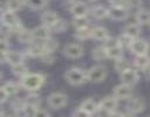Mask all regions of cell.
Returning <instances> with one entry per match:
<instances>
[{"mask_svg":"<svg viewBox=\"0 0 150 117\" xmlns=\"http://www.w3.org/2000/svg\"><path fill=\"white\" fill-rule=\"evenodd\" d=\"M129 68H131V67H130V63H129V61H127V60H124V58H120V60H116V62H115V69H116L117 71H120V73H123V71L128 70Z\"/></svg>","mask_w":150,"mask_h":117,"instance_id":"obj_32","label":"cell"},{"mask_svg":"<svg viewBox=\"0 0 150 117\" xmlns=\"http://www.w3.org/2000/svg\"><path fill=\"white\" fill-rule=\"evenodd\" d=\"M134 63H135L136 67H138L141 69H144L150 64V57L146 54L145 55H138V56L135 57Z\"/></svg>","mask_w":150,"mask_h":117,"instance_id":"obj_26","label":"cell"},{"mask_svg":"<svg viewBox=\"0 0 150 117\" xmlns=\"http://www.w3.org/2000/svg\"><path fill=\"white\" fill-rule=\"evenodd\" d=\"M136 20L138 23H150V12L146 9H141L136 14Z\"/></svg>","mask_w":150,"mask_h":117,"instance_id":"obj_28","label":"cell"},{"mask_svg":"<svg viewBox=\"0 0 150 117\" xmlns=\"http://www.w3.org/2000/svg\"><path fill=\"white\" fill-rule=\"evenodd\" d=\"M142 2V0H128V4L129 6H137Z\"/></svg>","mask_w":150,"mask_h":117,"instance_id":"obj_43","label":"cell"},{"mask_svg":"<svg viewBox=\"0 0 150 117\" xmlns=\"http://www.w3.org/2000/svg\"><path fill=\"white\" fill-rule=\"evenodd\" d=\"M43 46H45V48H46V50H47L48 53H52L54 49L57 48V41H55V40H53V39H48V40L45 41Z\"/></svg>","mask_w":150,"mask_h":117,"instance_id":"obj_37","label":"cell"},{"mask_svg":"<svg viewBox=\"0 0 150 117\" xmlns=\"http://www.w3.org/2000/svg\"><path fill=\"white\" fill-rule=\"evenodd\" d=\"M70 12L74 15V18H80V16H86L88 13V7L84 2L76 1L70 6Z\"/></svg>","mask_w":150,"mask_h":117,"instance_id":"obj_12","label":"cell"},{"mask_svg":"<svg viewBox=\"0 0 150 117\" xmlns=\"http://www.w3.org/2000/svg\"><path fill=\"white\" fill-rule=\"evenodd\" d=\"M0 94H1V99H0V102H1V103H5V102H6V99H7V97H9V96L7 95V92H6L2 88L0 89Z\"/></svg>","mask_w":150,"mask_h":117,"instance_id":"obj_42","label":"cell"},{"mask_svg":"<svg viewBox=\"0 0 150 117\" xmlns=\"http://www.w3.org/2000/svg\"><path fill=\"white\" fill-rule=\"evenodd\" d=\"M45 82V77L38 73H29L21 78L20 85L26 90H38Z\"/></svg>","mask_w":150,"mask_h":117,"instance_id":"obj_1","label":"cell"},{"mask_svg":"<svg viewBox=\"0 0 150 117\" xmlns=\"http://www.w3.org/2000/svg\"><path fill=\"white\" fill-rule=\"evenodd\" d=\"M33 34L35 36V39H39V40H48L49 36H50V28L47 27V26H39L36 28L33 29Z\"/></svg>","mask_w":150,"mask_h":117,"instance_id":"obj_17","label":"cell"},{"mask_svg":"<svg viewBox=\"0 0 150 117\" xmlns=\"http://www.w3.org/2000/svg\"><path fill=\"white\" fill-rule=\"evenodd\" d=\"M149 117H150V116H149Z\"/></svg>","mask_w":150,"mask_h":117,"instance_id":"obj_49","label":"cell"},{"mask_svg":"<svg viewBox=\"0 0 150 117\" xmlns=\"http://www.w3.org/2000/svg\"><path fill=\"white\" fill-rule=\"evenodd\" d=\"M63 54L69 58H79L83 55V47L79 43H69L63 48Z\"/></svg>","mask_w":150,"mask_h":117,"instance_id":"obj_6","label":"cell"},{"mask_svg":"<svg viewBox=\"0 0 150 117\" xmlns=\"http://www.w3.org/2000/svg\"><path fill=\"white\" fill-rule=\"evenodd\" d=\"M73 117H90V113H88L87 111H84L83 109L79 108L77 110H75L73 112Z\"/></svg>","mask_w":150,"mask_h":117,"instance_id":"obj_41","label":"cell"},{"mask_svg":"<svg viewBox=\"0 0 150 117\" xmlns=\"http://www.w3.org/2000/svg\"><path fill=\"white\" fill-rule=\"evenodd\" d=\"M74 36H75L76 39H79V40H86V39H88V37L91 36V29H89L88 27H86V28H80V29H77V30L75 32Z\"/></svg>","mask_w":150,"mask_h":117,"instance_id":"obj_31","label":"cell"},{"mask_svg":"<svg viewBox=\"0 0 150 117\" xmlns=\"http://www.w3.org/2000/svg\"><path fill=\"white\" fill-rule=\"evenodd\" d=\"M139 30H141V29H139V26H138V25H136V23H130V25L125 26L123 33L127 34L128 36L132 37V39H137V36L139 35Z\"/></svg>","mask_w":150,"mask_h":117,"instance_id":"obj_21","label":"cell"},{"mask_svg":"<svg viewBox=\"0 0 150 117\" xmlns=\"http://www.w3.org/2000/svg\"><path fill=\"white\" fill-rule=\"evenodd\" d=\"M108 16L111 20L115 21H122L128 18V11L124 8H117V7H110L109 8V14Z\"/></svg>","mask_w":150,"mask_h":117,"instance_id":"obj_13","label":"cell"},{"mask_svg":"<svg viewBox=\"0 0 150 117\" xmlns=\"http://www.w3.org/2000/svg\"><path fill=\"white\" fill-rule=\"evenodd\" d=\"M1 88L7 92L8 96H13V95H15L18 92V84L14 83V82H7Z\"/></svg>","mask_w":150,"mask_h":117,"instance_id":"obj_33","label":"cell"},{"mask_svg":"<svg viewBox=\"0 0 150 117\" xmlns=\"http://www.w3.org/2000/svg\"><path fill=\"white\" fill-rule=\"evenodd\" d=\"M35 39L34 34H33V30H26V29H22L20 33H19V40L23 43H29L32 44L33 43V40Z\"/></svg>","mask_w":150,"mask_h":117,"instance_id":"obj_22","label":"cell"},{"mask_svg":"<svg viewBox=\"0 0 150 117\" xmlns=\"http://www.w3.org/2000/svg\"><path fill=\"white\" fill-rule=\"evenodd\" d=\"M46 53H48L47 50H46V48H45V46H43V43H32L29 47H28V49H27V54L28 55H30V56H34V57H36V56H43Z\"/></svg>","mask_w":150,"mask_h":117,"instance_id":"obj_15","label":"cell"},{"mask_svg":"<svg viewBox=\"0 0 150 117\" xmlns=\"http://www.w3.org/2000/svg\"><path fill=\"white\" fill-rule=\"evenodd\" d=\"M12 71H13V74L15 76H19L21 78L25 77L27 74H29L28 73V68L26 67V64H23V62L19 63V64H15V66H12Z\"/></svg>","mask_w":150,"mask_h":117,"instance_id":"obj_24","label":"cell"},{"mask_svg":"<svg viewBox=\"0 0 150 117\" xmlns=\"http://www.w3.org/2000/svg\"><path fill=\"white\" fill-rule=\"evenodd\" d=\"M2 60H5L6 62H8L11 66H15V64H19V63H22L23 61V56L21 53H18V51H8Z\"/></svg>","mask_w":150,"mask_h":117,"instance_id":"obj_16","label":"cell"},{"mask_svg":"<svg viewBox=\"0 0 150 117\" xmlns=\"http://www.w3.org/2000/svg\"><path fill=\"white\" fill-rule=\"evenodd\" d=\"M144 106H145V103L139 97L130 98L127 103V110H128V112H131V113H138V112L143 111Z\"/></svg>","mask_w":150,"mask_h":117,"instance_id":"obj_8","label":"cell"},{"mask_svg":"<svg viewBox=\"0 0 150 117\" xmlns=\"http://www.w3.org/2000/svg\"><path fill=\"white\" fill-rule=\"evenodd\" d=\"M66 81L71 85H81L86 81H88L87 73L81 68H70L64 73Z\"/></svg>","mask_w":150,"mask_h":117,"instance_id":"obj_2","label":"cell"},{"mask_svg":"<svg viewBox=\"0 0 150 117\" xmlns=\"http://www.w3.org/2000/svg\"><path fill=\"white\" fill-rule=\"evenodd\" d=\"M73 22H74V26L77 29H80V28H86L89 23V20L86 16H80V18H74Z\"/></svg>","mask_w":150,"mask_h":117,"instance_id":"obj_34","label":"cell"},{"mask_svg":"<svg viewBox=\"0 0 150 117\" xmlns=\"http://www.w3.org/2000/svg\"><path fill=\"white\" fill-rule=\"evenodd\" d=\"M26 4L32 9H41L48 4V0H26Z\"/></svg>","mask_w":150,"mask_h":117,"instance_id":"obj_30","label":"cell"},{"mask_svg":"<svg viewBox=\"0 0 150 117\" xmlns=\"http://www.w3.org/2000/svg\"><path fill=\"white\" fill-rule=\"evenodd\" d=\"M129 48H130V51L132 54L138 56V55H145L148 53L149 46H148L145 40H143V39H135Z\"/></svg>","mask_w":150,"mask_h":117,"instance_id":"obj_7","label":"cell"},{"mask_svg":"<svg viewBox=\"0 0 150 117\" xmlns=\"http://www.w3.org/2000/svg\"><path fill=\"white\" fill-rule=\"evenodd\" d=\"M26 104H27V108H32V109H38V105L40 104V96L36 95V94H29L26 98Z\"/></svg>","mask_w":150,"mask_h":117,"instance_id":"obj_25","label":"cell"},{"mask_svg":"<svg viewBox=\"0 0 150 117\" xmlns=\"http://www.w3.org/2000/svg\"><path fill=\"white\" fill-rule=\"evenodd\" d=\"M32 117H50V115L42 109H35L32 113Z\"/></svg>","mask_w":150,"mask_h":117,"instance_id":"obj_40","label":"cell"},{"mask_svg":"<svg viewBox=\"0 0 150 117\" xmlns=\"http://www.w3.org/2000/svg\"><path fill=\"white\" fill-rule=\"evenodd\" d=\"M123 117H135V113H131V112H125V113H123Z\"/></svg>","mask_w":150,"mask_h":117,"instance_id":"obj_45","label":"cell"},{"mask_svg":"<svg viewBox=\"0 0 150 117\" xmlns=\"http://www.w3.org/2000/svg\"><path fill=\"white\" fill-rule=\"evenodd\" d=\"M47 103L52 109H60L67 104V96L62 92H53L48 96Z\"/></svg>","mask_w":150,"mask_h":117,"instance_id":"obj_5","label":"cell"},{"mask_svg":"<svg viewBox=\"0 0 150 117\" xmlns=\"http://www.w3.org/2000/svg\"><path fill=\"white\" fill-rule=\"evenodd\" d=\"M1 22L2 26L11 28V30H15V29H22V27L20 26V21L18 19V16L15 15L14 12L7 9V11H2L1 14Z\"/></svg>","mask_w":150,"mask_h":117,"instance_id":"obj_3","label":"cell"},{"mask_svg":"<svg viewBox=\"0 0 150 117\" xmlns=\"http://www.w3.org/2000/svg\"><path fill=\"white\" fill-rule=\"evenodd\" d=\"M87 77H88V81H90L93 83H100V82L104 81L107 77V68L101 64L93 66L87 71Z\"/></svg>","mask_w":150,"mask_h":117,"instance_id":"obj_4","label":"cell"},{"mask_svg":"<svg viewBox=\"0 0 150 117\" xmlns=\"http://www.w3.org/2000/svg\"><path fill=\"white\" fill-rule=\"evenodd\" d=\"M67 28V22L64 21V20H62V19H59V21L52 27V29H54V30H56V32H62V30H64Z\"/></svg>","mask_w":150,"mask_h":117,"instance_id":"obj_39","label":"cell"},{"mask_svg":"<svg viewBox=\"0 0 150 117\" xmlns=\"http://www.w3.org/2000/svg\"><path fill=\"white\" fill-rule=\"evenodd\" d=\"M89 1H94V0H89Z\"/></svg>","mask_w":150,"mask_h":117,"instance_id":"obj_46","label":"cell"},{"mask_svg":"<svg viewBox=\"0 0 150 117\" xmlns=\"http://www.w3.org/2000/svg\"><path fill=\"white\" fill-rule=\"evenodd\" d=\"M12 108L14 109L15 112L20 113V112H22V111H25V110L27 109L26 101H25V99H21V98H16V99L13 101V103H12Z\"/></svg>","mask_w":150,"mask_h":117,"instance_id":"obj_29","label":"cell"},{"mask_svg":"<svg viewBox=\"0 0 150 117\" xmlns=\"http://www.w3.org/2000/svg\"><path fill=\"white\" fill-rule=\"evenodd\" d=\"M107 51H108V57L110 58H114V60L123 58V48L121 46H116L110 49H107Z\"/></svg>","mask_w":150,"mask_h":117,"instance_id":"obj_27","label":"cell"},{"mask_svg":"<svg viewBox=\"0 0 150 117\" xmlns=\"http://www.w3.org/2000/svg\"><path fill=\"white\" fill-rule=\"evenodd\" d=\"M21 0H7L6 1V6H7V9L12 11V12H15L18 9L21 8Z\"/></svg>","mask_w":150,"mask_h":117,"instance_id":"obj_35","label":"cell"},{"mask_svg":"<svg viewBox=\"0 0 150 117\" xmlns=\"http://www.w3.org/2000/svg\"><path fill=\"white\" fill-rule=\"evenodd\" d=\"M80 108L81 109H83L84 111H87L88 113H95L98 109H100V106H98V104L94 101V99H91V98H88V99H86V101H83L82 103H81V105H80Z\"/></svg>","mask_w":150,"mask_h":117,"instance_id":"obj_19","label":"cell"},{"mask_svg":"<svg viewBox=\"0 0 150 117\" xmlns=\"http://www.w3.org/2000/svg\"><path fill=\"white\" fill-rule=\"evenodd\" d=\"M111 4V7H117V8H124L127 9L129 7L128 0H109Z\"/></svg>","mask_w":150,"mask_h":117,"instance_id":"obj_38","label":"cell"},{"mask_svg":"<svg viewBox=\"0 0 150 117\" xmlns=\"http://www.w3.org/2000/svg\"><path fill=\"white\" fill-rule=\"evenodd\" d=\"M59 15L55 12H45L41 15V22L43 23V26H47L49 28H52L57 21H59Z\"/></svg>","mask_w":150,"mask_h":117,"instance_id":"obj_14","label":"cell"},{"mask_svg":"<svg viewBox=\"0 0 150 117\" xmlns=\"http://www.w3.org/2000/svg\"><path fill=\"white\" fill-rule=\"evenodd\" d=\"M109 117H123V113L117 112V111H114V112H110L109 113Z\"/></svg>","mask_w":150,"mask_h":117,"instance_id":"obj_44","label":"cell"},{"mask_svg":"<svg viewBox=\"0 0 150 117\" xmlns=\"http://www.w3.org/2000/svg\"><path fill=\"white\" fill-rule=\"evenodd\" d=\"M149 25H150V23H149Z\"/></svg>","mask_w":150,"mask_h":117,"instance_id":"obj_48","label":"cell"},{"mask_svg":"<svg viewBox=\"0 0 150 117\" xmlns=\"http://www.w3.org/2000/svg\"><path fill=\"white\" fill-rule=\"evenodd\" d=\"M100 109L103 110V111H107V112H114L117 108V98L115 96H107L104 97L100 104H98Z\"/></svg>","mask_w":150,"mask_h":117,"instance_id":"obj_9","label":"cell"},{"mask_svg":"<svg viewBox=\"0 0 150 117\" xmlns=\"http://www.w3.org/2000/svg\"><path fill=\"white\" fill-rule=\"evenodd\" d=\"M121 81H122V83L128 84V85L131 87L135 83H137V81H138V73L135 69L129 68L128 70L121 73Z\"/></svg>","mask_w":150,"mask_h":117,"instance_id":"obj_10","label":"cell"},{"mask_svg":"<svg viewBox=\"0 0 150 117\" xmlns=\"http://www.w3.org/2000/svg\"><path fill=\"white\" fill-rule=\"evenodd\" d=\"M149 75H150V70H149Z\"/></svg>","mask_w":150,"mask_h":117,"instance_id":"obj_47","label":"cell"},{"mask_svg":"<svg viewBox=\"0 0 150 117\" xmlns=\"http://www.w3.org/2000/svg\"><path fill=\"white\" fill-rule=\"evenodd\" d=\"M93 57L96 60V61H101L105 57H108V51H107V48L104 46H98L96 48L93 49Z\"/></svg>","mask_w":150,"mask_h":117,"instance_id":"obj_23","label":"cell"},{"mask_svg":"<svg viewBox=\"0 0 150 117\" xmlns=\"http://www.w3.org/2000/svg\"><path fill=\"white\" fill-rule=\"evenodd\" d=\"M91 37L97 40V41H103L104 42L110 36H109V32L105 28L98 26V27H95V28L91 29Z\"/></svg>","mask_w":150,"mask_h":117,"instance_id":"obj_18","label":"cell"},{"mask_svg":"<svg viewBox=\"0 0 150 117\" xmlns=\"http://www.w3.org/2000/svg\"><path fill=\"white\" fill-rule=\"evenodd\" d=\"M118 43H120V46L121 47H123V46H128V47H130L131 46V43H132V41L135 40V39H132V37H130V36H128L127 34H122L121 36H118Z\"/></svg>","mask_w":150,"mask_h":117,"instance_id":"obj_36","label":"cell"},{"mask_svg":"<svg viewBox=\"0 0 150 117\" xmlns=\"http://www.w3.org/2000/svg\"><path fill=\"white\" fill-rule=\"evenodd\" d=\"M114 96L117 99H125L131 96V87L124 83H121L115 87L114 89Z\"/></svg>","mask_w":150,"mask_h":117,"instance_id":"obj_11","label":"cell"},{"mask_svg":"<svg viewBox=\"0 0 150 117\" xmlns=\"http://www.w3.org/2000/svg\"><path fill=\"white\" fill-rule=\"evenodd\" d=\"M91 14H93V16H94L95 19L101 20V19H104V18L108 16L109 9H107L105 7L98 5V6H95V7L91 9Z\"/></svg>","mask_w":150,"mask_h":117,"instance_id":"obj_20","label":"cell"}]
</instances>
